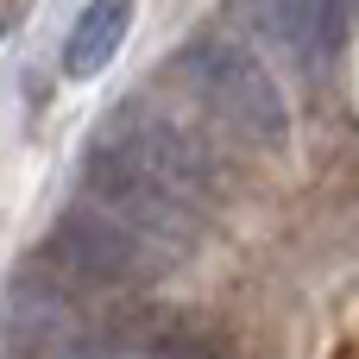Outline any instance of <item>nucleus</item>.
Returning <instances> with one entry per match:
<instances>
[{
  "mask_svg": "<svg viewBox=\"0 0 359 359\" xmlns=\"http://www.w3.org/2000/svg\"><path fill=\"white\" fill-rule=\"evenodd\" d=\"M189 82L208 101V114L252 151H284L290 139V107L278 95V82L265 76V63L240 44V38H208L189 57Z\"/></svg>",
  "mask_w": 359,
  "mask_h": 359,
  "instance_id": "obj_1",
  "label": "nucleus"
},
{
  "mask_svg": "<svg viewBox=\"0 0 359 359\" xmlns=\"http://www.w3.org/2000/svg\"><path fill=\"white\" fill-rule=\"evenodd\" d=\"M50 259L63 278L76 284H145L170 265L164 246H151L145 233H133L126 221H114L107 208H63L50 227Z\"/></svg>",
  "mask_w": 359,
  "mask_h": 359,
  "instance_id": "obj_2",
  "label": "nucleus"
},
{
  "mask_svg": "<svg viewBox=\"0 0 359 359\" xmlns=\"http://www.w3.org/2000/svg\"><path fill=\"white\" fill-rule=\"evenodd\" d=\"M82 177H88V196H95V208H107L114 221H126L133 233H145V240H151V246H164L170 259L196 246V227H202V215H196L189 202H177L164 183H151L139 164H126L120 151L95 145V151H88V164H82Z\"/></svg>",
  "mask_w": 359,
  "mask_h": 359,
  "instance_id": "obj_3",
  "label": "nucleus"
},
{
  "mask_svg": "<svg viewBox=\"0 0 359 359\" xmlns=\"http://www.w3.org/2000/svg\"><path fill=\"white\" fill-rule=\"evenodd\" d=\"M101 145L120 151L126 164H139L151 183H164V189H170L177 202H189L202 221L215 215V202H221V164H215L208 145L189 139L183 126H170V120H126V126H114Z\"/></svg>",
  "mask_w": 359,
  "mask_h": 359,
  "instance_id": "obj_4",
  "label": "nucleus"
},
{
  "mask_svg": "<svg viewBox=\"0 0 359 359\" xmlns=\"http://www.w3.org/2000/svg\"><path fill=\"white\" fill-rule=\"evenodd\" d=\"M126 25H133V0H88V6L76 13V25H69L63 69H69L76 82H88L95 69H107V57L120 50Z\"/></svg>",
  "mask_w": 359,
  "mask_h": 359,
  "instance_id": "obj_5",
  "label": "nucleus"
},
{
  "mask_svg": "<svg viewBox=\"0 0 359 359\" xmlns=\"http://www.w3.org/2000/svg\"><path fill=\"white\" fill-rule=\"evenodd\" d=\"M240 13L252 19L259 38H271L290 57H309L316 32H322V0H240Z\"/></svg>",
  "mask_w": 359,
  "mask_h": 359,
  "instance_id": "obj_6",
  "label": "nucleus"
},
{
  "mask_svg": "<svg viewBox=\"0 0 359 359\" xmlns=\"http://www.w3.org/2000/svg\"><path fill=\"white\" fill-rule=\"evenodd\" d=\"M13 19H19V0H0V38L13 32Z\"/></svg>",
  "mask_w": 359,
  "mask_h": 359,
  "instance_id": "obj_7",
  "label": "nucleus"
}]
</instances>
